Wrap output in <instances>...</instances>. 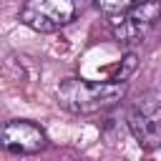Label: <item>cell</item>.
<instances>
[{
  "instance_id": "cell-1",
  "label": "cell",
  "mask_w": 161,
  "mask_h": 161,
  "mask_svg": "<svg viewBox=\"0 0 161 161\" xmlns=\"http://www.w3.org/2000/svg\"><path fill=\"white\" fill-rule=\"evenodd\" d=\"M126 80H88V78H65L55 88L58 106L73 116H93L108 108H116L126 98Z\"/></svg>"
},
{
  "instance_id": "cell-2",
  "label": "cell",
  "mask_w": 161,
  "mask_h": 161,
  "mask_svg": "<svg viewBox=\"0 0 161 161\" xmlns=\"http://www.w3.org/2000/svg\"><path fill=\"white\" fill-rule=\"evenodd\" d=\"M126 123L133 141L143 151L161 148V91L138 93L128 106Z\"/></svg>"
},
{
  "instance_id": "cell-3",
  "label": "cell",
  "mask_w": 161,
  "mask_h": 161,
  "mask_svg": "<svg viewBox=\"0 0 161 161\" xmlns=\"http://www.w3.org/2000/svg\"><path fill=\"white\" fill-rule=\"evenodd\" d=\"M161 20V0H138L128 10L111 18V33L121 45L143 43Z\"/></svg>"
},
{
  "instance_id": "cell-4",
  "label": "cell",
  "mask_w": 161,
  "mask_h": 161,
  "mask_svg": "<svg viewBox=\"0 0 161 161\" xmlns=\"http://www.w3.org/2000/svg\"><path fill=\"white\" fill-rule=\"evenodd\" d=\"M78 0H25L20 23L35 33H58L78 18Z\"/></svg>"
},
{
  "instance_id": "cell-5",
  "label": "cell",
  "mask_w": 161,
  "mask_h": 161,
  "mask_svg": "<svg viewBox=\"0 0 161 161\" xmlns=\"http://www.w3.org/2000/svg\"><path fill=\"white\" fill-rule=\"evenodd\" d=\"M3 148L13 156H33L48 148V136L35 121L10 118L3 126Z\"/></svg>"
},
{
  "instance_id": "cell-6",
  "label": "cell",
  "mask_w": 161,
  "mask_h": 161,
  "mask_svg": "<svg viewBox=\"0 0 161 161\" xmlns=\"http://www.w3.org/2000/svg\"><path fill=\"white\" fill-rule=\"evenodd\" d=\"M138 0H93V8L98 10V13H103V15H108V18H113V15H118V13H123V10H128L131 5H136Z\"/></svg>"
}]
</instances>
